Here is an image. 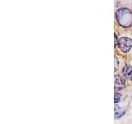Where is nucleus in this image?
<instances>
[{
  "label": "nucleus",
  "instance_id": "f257e3e1",
  "mask_svg": "<svg viewBox=\"0 0 132 124\" xmlns=\"http://www.w3.org/2000/svg\"><path fill=\"white\" fill-rule=\"evenodd\" d=\"M118 23L122 27H128L132 25V12L127 8H121L117 12Z\"/></svg>",
  "mask_w": 132,
  "mask_h": 124
},
{
  "label": "nucleus",
  "instance_id": "f03ea898",
  "mask_svg": "<svg viewBox=\"0 0 132 124\" xmlns=\"http://www.w3.org/2000/svg\"><path fill=\"white\" fill-rule=\"evenodd\" d=\"M119 49L123 52H128L132 47V40L128 37H121L118 40Z\"/></svg>",
  "mask_w": 132,
  "mask_h": 124
},
{
  "label": "nucleus",
  "instance_id": "7ed1b4c3",
  "mask_svg": "<svg viewBox=\"0 0 132 124\" xmlns=\"http://www.w3.org/2000/svg\"><path fill=\"white\" fill-rule=\"evenodd\" d=\"M126 86V80L122 76L117 75L115 78V89H121Z\"/></svg>",
  "mask_w": 132,
  "mask_h": 124
},
{
  "label": "nucleus",
  "instance_id": "20e7f679",
  "mask_svg": "<svg viewBox=\"0 0 132 124\" xmlns=\"http://www.w3.org/2000/svg\"><path fill=\"white\" fill-rule=\"evenodd\" d=\"M123 74L124 76L126 78H128V79H132V66H130V65H127L126 67L123 68Z\"/></svg>",
  "mask_w": 132,
  "mask_h": 124
},
{
  "label": "nucleus",
  "instance_id": "39448f33",
  "mask_svg": "<svg viewBox=\"0 0 132 124\" xmlns=\"http://www.w3.org/2000/svg\"><path fill=\"white\" fill-rule=\"evenodd\" d=\"M121 94H119L117 93H116L115 94V103H118L120 100H121Z\"/></svg>",
  "mask_w": 132,
  "mask_h": 124
}]
</instances>
